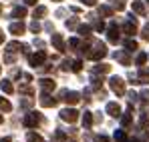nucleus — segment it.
Returning a JSON list of instances; mask_svg holds the SVG:
<instances>
[{"mask_svg": "<svg viewBox=\"0 0 149 142\" xmlns=\"http://www.w3.org/2000/svg\"><path fill=\"white\" fill-rule=\"evenodd\" d=\"M38 122H40V114H38V112H28L24 116V126L26 128H34Z\"/></svg>", "mask_w": 149, "mask_h": 142, "instance_id": "nucleus-1", "label": "nucleus"}, {"mask_svg": "<svg viewBox=\"0 0 149 142\" xmlns=\"http://www.w3.org/2000/svg\"><path fill=\"white\" fill-rule=\"evenodd\" d=\"M61 118L65 120V122H74V120L79 118V112H77L74 108H65V110L61 112Z\"/></svg>", "mask_w": 149, "mask_h": 142, "instance_id": "nucleus-2", "label": "nucleus"}, {"mask_svg": "<svg viewBox=\"0 0 149 142\" xmlns=\"http://www.w3.org/2000/svg\"><path fill=\"white\" fill-rule=\"evenodd\" d=\"M45 58H47V56H45V52H36V54H32L28 60H30V64H32V66H42V64H45Z\"/></svg>", "mask_w": 149, "mask_h": 142, "instance_id": "nucleus-3", "label": "nucleus"}, {"mask_svg": "<svg viewBox=\"0 0 149 142\" xmlns=\"http://www.w3.org/2000/svg\"><path fill=\"white\" fill-rule=\"evenodd\" d=\"M40 104H42V106H54L56 100H54L49 92H42V96H40Z\"/></svg>", "mask_w": 149, "mask_h": 142, "instance_id": "nucleus-4", "label": "nucleus"}, {"mask_svg": "<svg viewBox=\"0 0 149 142\" xmlns=\"http://www.w3.org/2000/svg\"><path fill=\"white\" fill-rule=\"evenodd\" d=\"M107 112H109L111 116H119L121 108H119V104H117V102H109V104H107Z\"/></svg>", "mask_w": 149, "mask_h": 142, "instance_id": "nucleus-5", "label": "nucleus"}, {"mask_svg": "<svg viewBox=\"0 0 149 142\" xmlns=\"http://www.w3.org/2000/svg\"><path fill=\"white\" fill-rule=\"evenodd\" d=\"M40 86H42V92H50V90H54V82H52L50 78H42V80H40Z\"/></svg>", "mask_w": 149, "mask_h": 142, "instance_id": "nucleus-6", "label": "nucleus"}, {"mask_svg": "<svg viewBox=\"0 0 149 142\" xmlns=\"http://www.w3.org/2000/svg\"><path fill=\"white\" fill-rule=\"evenodd\" d=\"M65 100L69 104H77L81 100V96H79V92H65Z\"/></svg>", "mask_w": 149, "mask_h": 142, "instance_id": "nucleus-7", "label": "nucleus"}, {"mask_svg": "<svg viewBox=\"0 0 149 142\" xmlns=\"http://www.w3.org/2000/svg\"><path fill=\"white\" fill-rule=\"evenodd\" d=\"M111 88H113L117 94H123V84H121L119 78H113V80H111Z\"/></svg>", "mask_w": 149, "mask_h": 142, "instance_id": "nucleus-8", "label": "nucleus"}, {"mask_svg": "<svg viewBox=\"0 0 149 142\" xmlns=\"http://www.w3.org/2000/svg\"><path fill=\"white\" fill-rule=\"evenodd\" d=\"M10 32H12V34H22V32H24V24L22 22L10 24Z\"/></svg>", "mask_w": 149, "mask_h": 142, "instance_id": "nucleus-9", "label": "nucleus"}, {"mask_svg": "<svg viewBox=\"0 0 149 142\" xmlns=\"http://www.w3.org/2000/svg\"><path fill=\"white\" fill-rule=\"evenodd\" d=\"M0 88H2L6 94H12V90H14V86H12L10 80H2V82H0Z\"/></svg>", "mask_w": 149, "mask_h": 142, "instance_id": "nucleus-10", "label": "nucleus"}, {"mask_svg": "<svg viewBox=\"0 0 149 142\" xmlns=\"http://www.w3.org/2000/svg\"><path fill=\"white\" fill-rule=\"evenodd\" d=\"M52 46L56 48V50H63V48H65V42H63V38H61L58 34L52 36Z\"/></svg>", "mask_w": 149, "mask_h": 142, "instance_id": "nucleus-11", "label": "nucleus"}, {"mask_svg": "<svg viewBox=\"0 0 149 142\" xmlns=\"http://www.w3.org/2000/svg\"><path fill=\"white\" fill-rule=\"evenodd\" d=\"M26 140L28 142H42V136H38L36 132H28L26 134Z\"/></svg>", "mask_w": 149, "mask_h": 142, "instance_id": "nucleus-12", "label": "nucleus"}, {"mask_svg": "<svg viewBox=\"0 0 149 142\" xmlns=\"http://www.w3.org/2000/svg\"><path fill=\"white\" fill-rule=\"evenodd\" d=\"M0 110H4V112H8V110H12V104H10L8 100H4V98H0Z\"/></svg>", "mask_w": 149, "mask_h": 142, "instance_id": "nucleus-13", "label": "nucleus"}, {"mask_svg": "<svg viewBox=\"0 0 149 142\" xmlns=\"http://www.w3.org/2000/svg\"><path fill=\"white\" fill-rule=\"evenodd\" d=\"M83 124H85L87 128L93 124V114H91V112H85V116H83Z\"/></svg>", "mask_w": 149, "mask_h": 142, "instance_id": "nucleus-14", "label": "nucleus"}, {"mask_svg": "<svg viewBox=\"0 0 149 142\" xmlns=\"http://www.w3.org/2000/svg\"><path fill=\"white\" fill-rule=\"evenodd\" d=\"M47 14V8L45 6H38L36 10H34V18H40V16H45Z\"/></svg>", "mask_w": 149, "mask_h": 142, "instance_id": "nucleus-15", "label": "nucleus"}, {"mask_svg": "<svg viewBox=\"0 0 149 142\" xmlns=\"http://www.w3.org/2000/svg\"><path fill=\"white\" fill-rule=\"evenodd\" d=\"M115 140H117V142H125V140H127V136H125L123 130H117V132H115Z\"/></svg>", "mask_w": 149, "mask_h": 142, "instance_id": "nucleus-16", "label": "nucleus"}, {"mask_svg": "<svg viewBox=\"0 0 149 142\" xmlns=\"http://www.w3.org/2000/svg\"><path fill=\"white\" fill-rule=\"evenodd\" d=\"M12 14L20 18V16H24V14H26V10H24V8H14V10H12Z\"/></svg>", "mask_w": 149, "mask_h": 142, "instance_id": "nucleus-17", "label": "nucleus"}, {"mask_svg": "<svg viewBox=\"0 0 149 142\" xmlns=\"http://www.w3.org/2000/svg\"><path fill=\"white\" fill-rule=\"evenodd\" d=\"M81 66H83V62H81V60H74V62H73V70H74V72L81 70Z\"/></svg>", "mask_w": 149, "mask_h": 142, "instance_id": "nucleus-18", "label": "nucleus"}, {"mask_svg": "<svg viewBox=\"0 0 149 142\" xmlns=\"http://www.w3.org/2000/svg\"><path fill=\"white\" fill-rule=\"evenodd\" d=\"M79 32H81L83 36H87V34L91 32V28H89V26H81V28H79Z\"/></svg>", "mask_w": 149, "mask_h": 142, "instance_id": "nucleus-19", "label": "nucleus"}, {"mask_svg": "<svg viewBox=\"0 0 149 142\" xmlns=\"http://www.w3.org/2000/svg\"><path fill=\"white\" fill-rule=\"evenodd\" d=\"M24 4H26V6H34V4H36V0H24Z\"/></svg>", "mask_w": 149, "mask_h": 142, "instance_id": "nucleus-20", "label": "nucleus"}, {"mask_svg": "<svg viewBox=\"0 0 149 142\" xmlns=\"http://www.w3.org/2000/svg\"><path fill=\"white\" fill-rule=\"evenodd\" d=\"M83 4H87V6H91V4H95V0H81Z\"/></svg>", "mask_w": 149, "mask_h": 142, "instance_id": "nucleus-21", "label": "nucleus"}, {"mask_svg": "<svg viewBox=\"0 0 149 142\" xmlns=\"http://www.w3.org/2000/svg\"><path fill=\"white\" fill-rule=\"evenodd\" d=\"M2 42H4V34L0 32V44H2Z\"/></svg>", "mask_w": 149, "mask_h": 142, "instance_id": "nucleus-22", "label": "nucleus"}, {"mask_svg": "<svg viewBox=\"0 0 149 142\" xmlns=\"http://www.w3.org/2000/svg\"><path fill=\"white\" fill-rule=\"evenodd\" d=\"M0 142H12V140H10V138H2Z\"/></svg>", "mask_w": 149, "mask_h": 142, "instance_id": "nucleus-23", "label": "nucleus"}, {"mask_svg": "<svg viewBox=\"0 0 149 142\" xmlns=\"http://www.w3.org/2000/svg\"><path fill=\"white\" fill-rule=\"evenodd\" d=\"M2 120H4V118H2V116H0V124H2Z\"/></svg>", "mask_w": 149, "mask_h": 142, "instance_id": "nucleus-24", "label": "nucleus"}, {"mask_svg": "<svg viewBox=\"0 0 149 142\" xmlns=\"http://www.w3.org/2000/svg\"><path fill=\"white\" fill-rule=\"evenodd\" d=\"M133 142H137V140H133Z\"/></svg>", "mask_w": 149, "mask_h": 142, "instance_id": "nucleus-25", "label": "nucleus"}]
</instances>
